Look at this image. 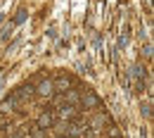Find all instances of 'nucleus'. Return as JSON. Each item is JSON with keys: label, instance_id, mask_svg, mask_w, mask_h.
Segmentation results:
<instances>
[{"label": "nucleus", "instance_id": "nucleus-5", "mask_svg": "<svg viewBox=\"0 0 154 138\" xmlns=\"http://www.w3.org/2000/svg\"><path fill=\"white\" fill-rule=\"evenodd\" d=\"M107 121H109V117H107L104 112H100V114H97V117L93 119V121H90V129H93V131H102Z\"/></svg>", "mask_w": 154, "mask_h": 138}, {"label": "nucleus", "instance_id": "nucleus-9", "mask_svg": "<svg viewBox=\"0 0 154 138\" xmlns=\"http://www.w3.org/2000/svg\"><path fill=\"white\" fill-rule=\"evenodd\" d=\"M2 81H5V76H2V74H0V86H2Z\"/></svg>", "mask_w": 154, "mask_h": 138}, {"label": "nucleus", "instance_id": "nucleus-1", "mask_svg": "<svg viewBox=\"0 0 154 138\" xmlns=\"http://www.w3.org/2000/svg\"><path fill=\"white\" fill-rule=\"evenodd\" d=\"M36 95V91H33V83H24V86H19L14 93H12V98L17 100V105H24L29 98H33Z\"/></svg>", "mask_w": 154, "mask_h": 138}, {"label": "nucleus", "instance_id": "nucleus-7", "mask_svg": "<svg viewBox=\"0 0 154 138\" xmlns=\"http://www.w3.org/2000/svg\"><path fill=\"white\" fill-rule=\"evenodd\" d=\"M26 138H45V129H40L36 124V126H31V133H26Z\"/></svg>", "mask_w": 154, "mask_h": 138}, {"label": "nucleus", "instance_id": "nucleus-3", "mask_svg": "<svg viewBox=\"0 0 154 138\" xmlns=\"http://www.w3.org/2000/svg\"><path fill=\"white\" fill-rule=\"evenodd\" d=\"M52 88H55V93H64V91L71 88V79L64 76V74H62V76H55V79H52Z\"/></svg>", "mask_w": 154, "mask_h": 138}, {"label": "nucleus", "instance_id": "nucleus-2", "mask_svg": "<svg viewBox=\"0 0 154 138\" xmlns=\"http://www.w3.org/2000/svg\"><path fill=\"white\" fill-rule=\"evenodd\" d=\"M33 91H36V95H40V98H50V95L55 93V88H52V79H43L38 86H33Z\"/></svg>", "mask_w": 154, "mask_h": 138}, {"label": "nucleus", "instance_id": "nucleus-10", "mask_svg": "<svg viewBox=\"0 0 154 138\" xmlns=\"http://www.w3.org/2000/svg\"><path fill=\"white\" fill-rule=\"evenodd\" d=\"M69 138H78V136H69Z\"/></svg>", "mask_w": 154, "mask_h": 138}, {"label": "nucleus", "instance_id": "nucleus-8", "mask_svg": "<svg viewBox=\"0 0 154 138\" xmlns=\"http://www.w3.org/2000/svg\"><path fill=\"white\" fill-rule=\"evenodd\" d=\"M24 19H26V10H19V14L14 17V24H21Z\"/></svg>", "mask_w": 154, "mask_h": 138}, {"label": "nucleus", "instance_id": "nucleus-6", "mask_svg": "<svg viewBox=\"0 0 154 138\" xmlns=\"http://www.w3.org/2000/svg\"><path fill=\"white\" fill-rule=\"evenodd\" d=\"M78 102H83L85 107H100V100H97V95H93V93H83Z\"/></svg>", "mask_w": 154, "mask_h": 138}, {"label": "nucleus", "instance_id": "nucleus-4", "mask_svg": "<svg viewBox=\"0 0 154 138\" xmlns=\"http://www.w3.org/2000/svg\"><path fill=\"white\" fill-rule=\"evenodd\" d=\"M55 112H43V114H40L38 117V126L40 129H45V131H48V129H52V124H55Z\"/></svg>", "mask_w": 154, "mask_h": 138}]
</instances>
